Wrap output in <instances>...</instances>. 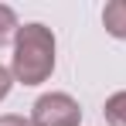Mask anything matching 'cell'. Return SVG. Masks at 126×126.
<instances>
[{
	"label": "cell",
	"mask_w": 126,
	"mask_h": 126,
	"mask_svg": "<svg viewBox=\"0 0 126 126\" xmlns=\"http://www.w3.org/2000/svg\"><path fill=\"white\" fill-rule=\"evenodd\" d=\"M31 123L34 126H79L82 109L68 92H48L31 106Z\"/></svg>",
	"instance_id": "7a4b0ae2"
},
{
	"label": "cell",
	"mask_w": 126,
	"mask_h": 126,
	"mask_svg": "<svg viewBox=\"0 0 126 126\" xmlns=\"http://www.w3.org/2000/svg\"><path fill=\"white\" fill-rule=\"evenodd\" d=\"M102 24H106V31H109L112 38L126 41V0H112V3H106Z\"/></svg>",
	"instance_id": "3957f363"
},
{
	"label": "cell",
	"mask_w": 126,
	"mask_h": 126,
	"mask_svg": "<svg viewBox=\"0 0 126 126\" xmlns=\"http://www.w3.org/2000/svg\"><path fill=\"white\" fill-rule=\"evenodd\" d=\"M17 27H21V24H17V14H14L7 3H0V44L10 41V38L17 34Z\"/></svg>",
	"instance_id": "5b68a950"
},
{
	"label": "cell",
	"mask_w": 126,
	"mask_h": 126,
	"mask_svg": "<svg viewBox=\"0 0 126 126\" xmlns=\"http://www.w3.org/2000/svg\"><path fill=\"white\" fill-rule=\"evenodd\" d=\"M55 72V34L44 24H24L14 34V58H10V75L14 82L41 85Z\"/></svg>",
	"instance_id": "6da1fadb"
},
{
	"label": "cell",
	"mask_w": 126,
	"mask_h": 126,
	"mask_svg": "<svg viewBox=\"0 0 126 126\" xmlns=\"http://www.w3.org/2000/svg\"><path fill=\"white\" fill-rule=\"evenodd\" d=\"M102 116L109 126H126V92H116V95H109L102 106Z\"/></svg>",
	"instance_id": "277c9868"
},
{
	"label": "cell",
	"mask_w": 126,
	"mask_h": 126,
	"mask_svg": "<svg viewBox=\"0 0 126 126\" xmlns=\"http://www.w3.org/2000/svg\"><path fill=\"white\" fill-rule=\"evenodd\" d=\"M10 85H14V75L0 65V99H7V92H10Z\"/></svg>",
	"instance_id": "8992f818"
},
{
	"label": "cell",
	"mask_w": 126,
	"mask_h": 126,
	"mask_svg": "<svg viewBox=\"0 0 126 126\" xmlns=\"http://www.w3.org/2000/svg\"><path fill=\"white\" fill-rule=\"evenodd\" d=\"M0 126H34V123L24 119V116H14V112H10V116H0Z\"/></svg>",
	"instance_id": "52a82bcc"
}]
</instances>
